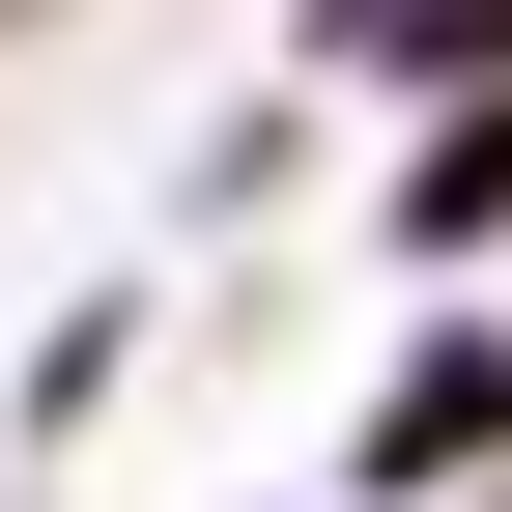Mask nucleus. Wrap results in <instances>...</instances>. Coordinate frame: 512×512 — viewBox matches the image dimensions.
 <instances>
[{
  "mask_svg": "<svg viewBox=\"0 0 512 512\" xmlns=\"http://www.w3.org/2000/svg\"><path fill=\"white\" fill-rule=\"evenodd\" d=\"M427 456H512V313H484V342H427V399H399V484Z\"/></svg>",
  "mask_w": 512,
  "mask_h": 512,
  "instance_id": "nucleus-1",
  "label": "nucleus"
},
{
  "mask_svg": "<svg viewBox=\"0 0 512 512\" xmlns=\"http://www.w3.org/2000/svg\"><path fill=\"white\" fill-rule=\"evenodd\" d=\"M399 228H512V86H484V114H427V143H399Z\"/></svg>",
  "mask_w": 512,
  "mask_h": 512,
  "instance_id": "nucleus-2",
  "label": "nucleus"
}]
</instances>
